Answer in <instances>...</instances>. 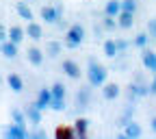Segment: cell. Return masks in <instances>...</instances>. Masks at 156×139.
I'll return each instance as SVG.
<instances>
[{
    "label": "cell",
    "mask_w": 156,
    "mask_h": 139,
    "mask_svg": "<svg viewBox=\"0 0 156 139\" xmlns=\"http://www.w3.org/2000/svg\"><path fill=\"white\" fill-rule=\"evenodd\" d=\"M115 46L119 52H126L128 50V39H115Z\"/></svg>",
    "instance_id": "33"
},
{
    "label": "cell",
    "mask_w": 156,
    "mask_h": 139,
    "mask_svg": "<svg viewBox=\"0 0 156 139\" xmlns=\"http://www.w3.org/2000/svg\"><path fill=\"white\" fill-rule=\"evenodd\" d=\"M24 113H26V122H30L33 126H37V124H41V117H44L41 113H44V111L39 109V107H37L35 102H30V104L26 107V111H24Z\"/></svg>",
    "instance_id": "11"
},
{
    "label": "cell",
    "mask_w": 156,
    "mask_h": 139,
    "mask_svg": "<svg viewBox=\"0 0 156 139\" xmlns=\"http://www.w3.org/2000/svg\"><path fill=\"white\" fill-rule=\"evenodd\" d=\"M91 98H93V93H91V85L80 87V89L76 91V109H78V111H85V109H89V104H91Z\"/></svg>",
    "instance_id": "5"
},
{
    "label": "cell",
    "mask_w": 156,
    "mask_h": 139,
    "mask_svg": "<svg viewBox=\"0 0 156 139\" xmlns=\"http://www.w3.org/2000/svg\"><path fill=\"white\" fill-rule=\"evenodd\" d=\"M136 7H139V2H136V0H122V11H130V13H134Z\"/></svg>",
    "instance_id": "31"
},
{
    "label": "cell",
    "mask_w": 156,
    "mask_h": 139,
    "mask_svg": "<svg viewBox=\"0 0 156 139\" xmlns=\"http://www.w3.org/2000/svg\"><path fill=\"white\" fill-rule=\"evenodd\" d=\"M7 85H9V89H11L13 93H20V91L24 89V81H22V76L15 74V72H11V74L7 76Z\"/></svg>",
    "instance_id": "16"
},
{
    "label": "cell",
    "mask_w": 156,
    "mask_h": 139,
    "mask_svg": "<svg viewBox=\"0 0 156 139\" xmlns=\"http://www.w3.org/2000/svg\"><path fill=\"white\" fill-rule=\"evenodd\" d=\"M119 93H122V87L117 85V83H104L102 85V96H104V100H117L119 98Z\"/></svg>",
    "instance_id": "13"
},
{
    "label": "cell",
    "mask_w": 156,
    "mask_h": 139,
    "mask_svg": "<svg viewBox=\"0 0 156 139\" xmlns=\"http://www.w3.org/2000/svg\"><path fill=\"white\" fill-rule=\"evenodd\" d=\"M61 50H63V44L61 42H54V39H52V42H48L46 44V57H50V59H54V57H58V54H61Z\"/></svg>",
    "instance_id": "23"
},
{
    "label": "cell",
    "mask_w": 156,
    "mask_h": 139,
    "mask_svg": "<svg viewBox=\"0 0 156 139\" xmlns=\"http://www.w3.org/2000/svg\"><path fill=\"white\" fill-rule=\"evenodd\" d=\"M7 37H9V31H7V28H5L2 24H0V44H2V42H5Z\"/></svg>",
    "instance_id": "37"
},
{
    "label": "cell",
    "mask_w": 156,
    "mask_h": 139,
    "mask_svg": "<svg viewBox=\"0 0 156 139\" xmlns=\"http://www.w3.org/2000/svg\"><path fill=\"white\" fill-rule=\"evenodd\" d=\"M61 72H63L67 78H72V81H78V78H80V74H83L80 65H78L76 61H72V59H65V61L61 63Z\"/></svg>",
    "instance_id": "6"
},
{
    "label": "cell",
    "mask_w": 156,
    "mask_h": 139,
    "mask_svg": "<svg viewBox=\"0 0 156 139\" xmlns=\"http://www.w3.org/2000/svg\"><path fill=\"white\" fill-rule=\"evenodd\" d=\"M24 31H26V37L33 39V42H41V39H44V26H41V24H37L35 20H30V22L26 24Z\"/></svg>",
    "instance_id": "10"
},
{
    "label": "cell",
    "mask_w": 156,
    "mask_h": 139,
    "mask_svg": "<svg viewBox=\"0 0 156 139\" xmlns=\"http://www.w3.org/2000/svg\"><path fill=\"white\" fill-rule=\"evenodd\" d=\"M141 135H143V128L139 126V122L130 120V122L124 126V133H122L119 137H126V139H136V137H141Z\"/></svg>",
    "instance_id": "12"
},
{
    "label": "cell",
    "mask_w": 156,
    "mask_h": 139,
    "mask_svg": "<svg viewBox=\"0 0 156 139\" xmlns=\"http://www.w3.org/2000/svg\"><path fill=\"white\" fill-rule=\"evenodd\" d=\"M50 91H52V98H65V93H67V89H65L63 83H54L50 87Z\"/></svg>",
    "instance_id": "27"
},
{
    "label": "cell",
    "mask_w": 156,
    "mask_h": 139,
    "mask_svg": "<svg viewBox=\"0 0 156 139\" xmlns=\"http://www.w3.org/2000/svg\"><path fill=\"white\" fill-rule=\"evenodd\" d=\"M102 33H104V26H102V24H95V26H93V35H95V39H98V37H102Z\"/></svg>",
    "instance_id": "35"
},
{
    "label": "cell",
    "mask_w": 156,
    "mask_h": 139,
    "mask_svg": "<svg viewBox=\"0 0 156 139\" xmlns=\"http://www.w3.org/2000/svg\"><path fill=\"white\" fill-rule=\"evenodd\" d=\"M85 42V26L83 24H72L67 31H65V42H63V46L65 48H69V50H74V48H78Z\"/></svg>",
    "instance_id": "2"
},
{
    "label": "cell",
    "mask_w": 156,
    "mask_h": 139,
    "mask_svg": "<svg viewBox=\"0 0 156 139\" xmlns=\"http://www.w3.org/2000/svg\"><path fill=\"white\" fill-rule=\"evenodd\" d=\"M102 26H104V31H115V28H119L117 26V17H111V15H104V20H102Z\"/></svg>",
    "instance_id": "28"
},
{
    "label": "cell",
    "mask_w": 156,
    "mask_h": 139,
    "mask_svg": "<svg viewBox=\"0 0 156 139\" xmlns=\"http://www.w3.org/2000/svg\"><path fill=\"white\" fill-rule=\"evenodd\" d=\"M30 137H35V139H44V137H46V130H44V128H39V124H37L35 130H30Z\"/></svg>",
    "instance_id": "32"
},
{
    "label": "cell",
    "mask_w": 156,
    "mask_h": 139,
    "mask_svg": "<svg viewBox=\"0 0 156 139\" xmlns=\"http://www.w3.org/2000/svg\"><path fill=\"white\" fill-rule=\"evenodd\" d=\"M2 135L9 137V139H26V137H30V130L26 128V124H15V122H11L9 126L2 128Z\"/></svg>",
    "instance_id": "3"
},
{
    "label": "cell",
    "mask_w": 156,
    "mask_h": 139,
    "mask_svg": "<svg viewBox=\"0 0 156 139\" xmlns=\"http://www.w3.org/2000/svg\"><path fill=\"white\" fill-rule=\"evenodd\" d=\"M65 98H52L50 100V109L52 111H65Z\"/></svg>",
    "instance_id": "30"
},
{
    "label": "cell",
    "mask_w": 156,
    "mask_h": 139,
    "mask_svg": "<svg viewBox=\"0 0 156 139\" xmlns=\"http://www.w3.org/2000/svg\"><path fill=\"white\" fill-rule=\"evenodd\" d=\"M132 24H134V13L119 11V15H117V26L124 28V31H128V28H132Z\"/></svg>",
    "instance_id": "17"
},
{
    "label": "cell",
    "mask_w": 156,
    "mask_h": 139,
    "mask_svg": "<svg viewBox=\"0 0 156 139\" xmlns=\"http://www.w3.org/2000/svg\"><path fill=\"white\" fill-rule=\"evenodd\" d=\"M11 122H15V124H26V113L24 111H20V109H11Z\"/></svg>",
    "instance_id": "26"
},
{
    "label": "cell",
    "mask_w": 156,
    "mask_h": 139,
    "mask_svg": "<svg viewBox=\"0 0 156 139\" xmlns=\"http://www.w3.org/2000/svg\"><path fill=\"white\" fill-rule=\"evenodd\" d=\"M15 11H17V15L22 17V20H26V22L35 20V13H33V9L28 7L26 0H24V2H17V5H15Z\"/></svg>",
    "instance_id": "20"
},
{
    "label": "cell",
    "mask_w": 156,
    "mask_h": 139,
    "mask_svg": "<svg viewBox=\"0 0 156 139\" xmlns=\"http://www.w3.org/2000/svg\"><path fill=\"white\" fill-rule=\"evenodd\" d=\"M150 93V87L145 85V83H130L128 85V89H126V96H128V100L130 102H134V100H139V98H145Z\"/></svg>",
    "instance_id": "4"
},
{
    "label": "cell",
    "mask_w": 156,
    "mask_h": 139,
    "mask_svg": "<svg viewBox=\"0 0 156 139\" xmlns=\"http://www.w3.org/2000/svg\"><path fill=\"white\" fill-rule=\"evenodd\" d=\"M141 63H143V68L147 70V72H156V52L154 50H150L147 46L145 48H141Z\"/></svg>",
    "instance_id": "8"
},
{
    "label": "cell",
    "mask_w": 156,
    "mask_h": 139,
    "mask_svg": "<svg viewBox=\"0 0 156 139\" xmlns=\"http://www.w3.org/2000/svg\"><path fill=\"white\" fill-rule=\"evenodd\" d=\"M24 37H26V31H24L22 26H11V28H9V37H7V39H11L13 44H17V46H20V44L24 42Z\"/></svg>",
    "instance_id": "21"
},
{
    "label": "cell",
    "mask_w": 156,
    "mask_h": 139,
    "mask_svg": "<svg viewBox=\"0 0 156 139\" xmlns=\"http://www.w3.org/2000/svg\"><path fill=\"white\" fill-rule=\"evenodd\" d=\"M102 50H104V54L108 59H115L117 54H119V50H117V46H115V39H106L104 46H102Z\"/></svg>",
    "instance_id": "25"
},
{
    "label": "cell",
    "mask_w": 156,
    "mask_h": 139,
    "mask_svg": "<svg viewBox=\"0 0 156 139\" xmlns=\"http://www.w3.org/2000/svg\"><path fill=\"white\" fill-rule=\"evenodd\" d=\"M54 137L56 139H76V128L67 126V124H58L54 128Z\"/></svg>",
    "instance_id": "15"
},
{
    "label": "cell",
    "mask_w": 156,
    "mask_h": 139,
    "mask_svg": "<svg viewBox=\"0 0 156 139\" xmlns=\"http://www.w3.org/2000/svg\"><path fill=\"white\" fill-rule=\"evenodd\" d=\"M132 117H134V107H132V102L124 109V113L119 115V120H117V124H119V126H126L130 120H132Z\"/></svg>",
    "instance_id": "24"
},
{
    "label": "cell",
    "mask_w": 156,
    "mask_h": 139,
    "mask_svg": "<svg viewBox=\"0 0 156 139\" xmlns=\"http://www.w3.org/2000/svg\"><path fill=\"white\" fill-rule=\"evenodd\" d=\"M147 35L150 37H156V17L147 22Z\"/></svg>",
    "instance_id": "34"
},
{
    "label": "cell",
    "mask_w": 156,
    "mask_h": 139,
    "mask_svg": "<svg viewBox=\"0 0 156 139\" xmlns=\"http://www.w3.org/2000/svg\"><path fill=\"white\" fill-rule=\"evenodd\" d=\"M106 78H108V70L100 61H95V59L91 57L87 61V83L91 87H102L106 83Z\"/></svg>",
    "instance_id": "1"
},
{
    "label": "cell",
    "mask_w": 156,
    "mask_h": 139,
    "mask_svg": "<svg viewBox=\"0 0 156 139\" xmlns=\"http://www.w3.org/2000/svg\"><path fill=\"white\" fill-rule=\"evenodd\" d=\"M39 15H41L44 24H54L56 20H61V17H63L61 13L56 11V5H44L41 11H39Z\"/></svg>",
    "instance_id": "7"
},
{
    "label": "cell",
    "mask_w": 156,
    "mask_h": 139,
    "mask_svg": "<svg viewBox=\"0 0 156 139\" xmlns=\"http://www.w3.org/2000/svg\"><path fill=\"white\" fill-rule=\"evenodd\" d=\"M89 120L87 117H76V122H74V128H76V137L78 139H85L87 133H89Z\"/></svg>",
    "instance_id": "18"
},
{
    "label": "cell",
    "mask_w": 156,
    "mask_h": 139,
    "mask_svg": "<svg viewBox=\"0 0 156 139\" xmlns=\"http://www.w3.org/2000/svg\"><path fill=\"white\" fill-rule=\"evenodd\" d=\"M50 100H52V91L50 89H39V93H37V100H35V104L41 109V111H46V109H50Z\"/></svg>",
    "instance_id": "14"
},
{
    "label": "cell",
    "mask_w": 156,
    "mask_h": 139,
    "mask_svg": "<svg viewBox=\"0 0 156 139\" xmlns=\"http://www.w3.org/2000/svg\"><path fill=\"white\" fill-rule=\"evenodd\" d=\"M0 54L7 57V59H15L17 57V44H13L11 39H5V42L0 44Z\"/></svg>",
    "instance_id": "19"
},
{
    "label": "cell",
    "mask_w": 156,
    "mask_h": 139,
    "mask_svg": "<svg viewBox=\"0 0 156 139\" xmlns=\"http://www.w3.org/2000/svg\"><path fill=\"white\" fill-rule=\"evenodd\" d=\"M122 11V0H106L104 5V15H111V17H117Z\"/></svg>",
    "instance_id": "22"
},
{
    "label": "cell",
    "mask_w": 156,
    "mask_h": 139,
    "mask_svg": "<svg viewBox=\"0 0 156 139\" xmlns=\"http://www.w3.org/2000/svg\"><path fill=\"white\" fill-rule=\"evenodd\" d=\"M147 42H150V35H147V33H139V35L134 37V42H132V44H134L136 48H145Z\"/></svg>",
    "instance_id": "29"
},
{
    "label": "cell",
    "mask_w": 156,
    "mask_h": 139,
    "mask_svg": "<svg viewBox=\"0 0 156 139\" xmlns=\"http://www.w3.org/2000/svg\"><path fill=\"white\" fill-rule=\"evenodd\" d=\"M150 128H152V130H154V135H156V115L150 120Z\"/></svg>",
    "instance_id": "38"
},
{
    "label": "cell",
    "mask_w": 156,
    "mask_h": 139,
    "mask_svg": "<svg viewBox=\"0 0 156 139\" xmlns=\"http://www.w3.org/2000/svg\"><path fill=\"white\" fill-rule=\"evenodd\" d=\"M147 87H150V96H156V72H154V78H152V83Z\"/></svg>",
    "instance_id": "36"
},
{
    "label": "cell",
    "mask_w": 156,
    "mask_h": 139,
    "mask_svg": "<svg viewBox=\"0 0 156 139\" xmlns=\"http://www.w3.org/2000/svg\"><path fill=\"white\" fill-rule=\"evenodd\" d=\"M26 59H28V63L33 68H41L44 65V50L41 48H37V46H30L26 50Z\"/></svg>",
    "instance_id": "9"
}]
</instances>
